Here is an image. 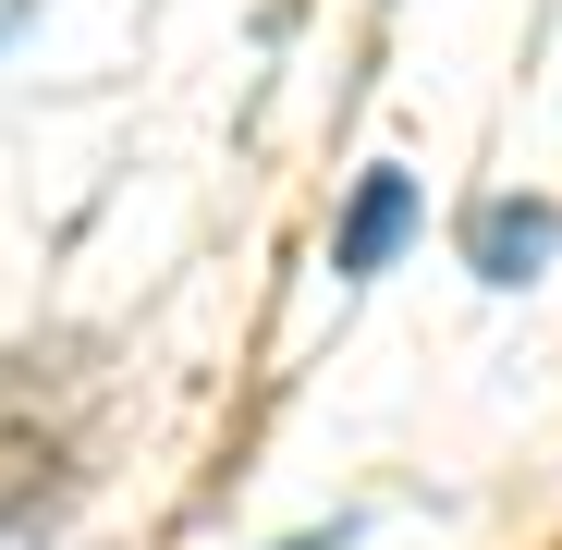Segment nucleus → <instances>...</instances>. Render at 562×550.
Returning <instances> with one entry per match:
<instances>
[{"label":"nucleus","instance_id":"f257e3e1","mask_svg":"<svg viewBox=\"0 0 562 550\" xmlns=\"http://www.w3.org/2000/svg\"><path fill=\"white\" fill-rule=\"evenodd\" d=\"M562 245V209H526V197H502V209H477V233H464V257H477V282H538V257Z\"/></svg>","mask_w":562,"mask_h":550},{"label":"nucleus","instance_id":"f03ea898","mask_svg":"<svg viewBox=\"0 0 562 550\" xmlns=\"http://www.w3.org/2000/svg\"><path fill=\"white\" fill-rule=\"evenodd\" d=\"M404 221H416V183H404V171H367V183H355V209H342L330 269H342V282H367V269H380V257L404 245Z\"/></svg>","mask_w":562,"mask_h":550}]
</instances>
